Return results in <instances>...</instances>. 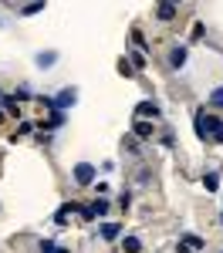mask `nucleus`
<instances>
[{
	"mask_svg": "<svg viewBox=\"0 0 223 253\" xmlns=\"http://www.w3.org/2000/svg\"><path fill=\"white\" fill-rule=\"evenodd\" d=\"M186 58H189V47H186V44H176V47L169 51V68H182Z\"/></svg>",
	"mask_w": 223,
	"mask_h": 253,
	"instance_id": "4",
	"label": "nucleus"
},
{
	"mask_svg": "<svg viewBox=\"0 0 223 253\" xmlns=\"http://www.w3.org/2000/svg\"><path fill=\"white\" fill-rule=\"evenodd\" d=\"M203 247H206V240H203V236L186 233V236H179V243H176V253H196V250H203Z\"/></svg>",
	"mask_w": 223,
	"mask_h": 253,
	"instance_id": "1",
	"label": "nucleus"
},
{
	"mask_svg": "<svg viewBox=\"0 0 223 253\" xmlns=\"http://www.w3.org/2000/svg\"><path fill=\"white\" fill-rule=\"evenodd\" d=\"M71 213H81V206H78V203H64V206H61L58 213H54V223H61V226H64Z\"/></svg>",
	"mask_w": 223,
	"mask_h": 253,
	"instance_id": "8",
	"label": "nucleus"
},
{
	"mask_svg": "<svg viewBox=\"0 0 223 253\" xmlns=\"http://www.w3.org/2000/svg\"><path fill=\"white\" fill-rule=\"evenodd\" d=\"M3 112H10V115H17V112H20V101H17L14 95H7V98H3Z\"/></svg>",
	"mask_w": 223,
	"mask_h": 253,
	"instance_id": "16",
	"label": "nucleus"
},
{
	"mask_svg": "<svg viewBox=\"0 0 223 253\" xmlns=\"http://www.w3.org/2000/svg\"><path fill=\"white\" fill-rule=\"evenodd\" d=\"M119 233H122L119 223H101V226H98V236H101V240H115Z\"/></svg>",
	"mask_w": 223,
	"mask_h": 253,
	"instance_id": "10",
	"label": "nucleus"
},
{
	"mask_svg": "<svg viewBox=\"0 0 223 253\" xmlns=\"http://www.w3.org/2000/svg\"><path fill=\"white\" fill-rule=\"evenodd\" d=\"M132 64H135V68H145V54H142V51H132Z\"/></svg>",
	"mask_w": 223,
	"mask_h": 253,
	"instance_id": "21",
	"label": "nucleus"
},
{
	"mask_svg": "<svg viewBox=\"0 0 223 253\" xmlns=\"http://www.w3.org/2000/svg\"><path fill=\"white\" fill-rule=\"evenodd\" d=\"M38 68H51V64H54V61H58V54H54V51H47V54H38Z\"/></svg>",
	"mask_w": 223,
	"mask_h": 253,
	"instance_id": "15",
	"label": "nucleus"
},
{
	"mask_svg": "<svg viewBox=\"0 0 223 253\" xmlns=\"http://www.w3.org/2000/svg\"><path fill=\"white\" fill-rule=\"evenodd\" d=\"M41 10H44L41 3H27V7H20V14H24V17H31V14H41Z\"/></svg>",
	"mask_w": 223,
	"mask_h": 253,
	"instance_id": "19",
	"label": "nucleus"
},
{
	"mask_svg": "<svg viewBox=\"0 0 223 253\" xmlns=\"http://www.w3.org/2000/svg\"><path fill=\"white\" fill-rule=\"evenodd\" d=\"M41 253H68L64 247H58L54 240H41Z\"/></svg>",
	"mask_w": 223,
	"mask_h": 253,
	"instance_id": "14",
	"label": "nucleus"
},
{
	"mask_svg": "<svg viewBox=\"0 0 223 253\" xmlns=\"http://www.w3.org/2000/svg\"><path fill=\"white\" fill-rule=\"evenodd\" d=\"M176 14H179V7H176V3H159V7H156V20H162V24H169Z\"/></svg>",
	"mask_w": 223,
	"mask_h": 253,
	"instance_id": "5",
	"label": "nucleus"
},
{
	"mask_svg": "<svg viewBox=\"0 0 223 253\" xmlns=\"http://www.w3.org/2000/svg\"><path fill=\"white\" fill-rule=\"evenodd\" d=\"M61 122H64V115H61V112H54V115L47 118V122H41V128H58Z\"/></svg>",
	"mask_w": 223,
	"mask_h": 253,
	"instance_id": "17",
	"label": "nucleus"
},
{
	"mask_svg": "<svg viewBox=\"0 0 223 253\" xmlns=\"http://www.w3.org/2000/svg\"><path fill=\"white\" fill-rule=\"evenodd\" d=\"M0 105H3V95H0Z\"/></svg>",
	"mask_w": 223,
	"mask_h": 253,
	"instance_id": "23",
	"label": "nucleus"
},
{
	"mask_svg": "<svg viewBox=\"0 0 223 253\" xmlns=\"http://www.w3.org/2000/svg\"><path fill=\"white\" fill-rule=\"evenodd\" d=\"M210 105H213V108H223V88H213V91H210Z\"/></svg>",
	"mask_w": 223,
	"mask_h": 253,
	"instance_id": "18",
	"label": "nucleus"
},
{
	"mask_svg": "<svg viewBox=\"0 0 223 253\" xmlns=\"http://www.w3.org/2000/svg\"><path fill=\"white\" fill-rule=\"evenodd\" d=\"M132 132H135L139 138H152V135H156V125H152V122H145V118H135Z\"/></svg>",
	"mask_w": 223,
	"mask_h": 253,
	"instance_id": "6",
	"label": "nucleus"
},
{
	"mask_svg": "<svg viewBox=\"0 0 223 253\" xmlns=\"http://www.w3.org/2000/svg\"><path fill=\"white\" fill-rule=\"evenodd\" d=\"M220 223H223V213H220Z\"/></svg>",
	"mask_w": 223,
	"mask_h": 253,
	"instance_id": "24",
	"label": "nucleus"
},
{
	"mask_svg": "<svg viewBox=\"0 0 223 253\" xmlns=\"http://www.w3.org/2000/svg\"><path fill=\"white\" fill-rule=\"evenodd\" d=\"M129 203H132V196L122 193V196H119V206H122V210H129Z\"/></svg>",
	"mask_w": 223,
	"mask_h": 253,
	"instance_id": "22",
	"label": "nucleus"
},
{
	"mask_svg": "<svg viewBox=\"0 0 223 253\" xmlns=\"http://www.w3.org/2000/svg\"><path fill=\"white\" fill-rule=\"evenodd\" d=\"M105 213H108V199H95V203L81 206V219H101Z\"/></svg>",
	"mask_w": 223,
	"mask_h": 253,
	"instance_id": "3",
	"label": "nucleus"
},
{
	"mask_svg": "<svg viewBox=\"0 0 223 253\" xmlns=\"http://www.w3.org/2000/svg\"><path fill=\"white\" fill-rule=\"evenodd\" d=\"M203 186H206V193H217L220 189V172H206L203 175Z\"/></svg>",
	"mask_w": 223,
	"mask_h": 253,
	"instance_id": "12",
	"label": "nucleus"
},
{
	"mask_svg": "<svg viewBox=\"0 0 223 253\" xmlns=\"http://www.w3.org/2000/svg\"><path fill=\"white\" fill-rule=\"evenodd\" d=\"M75 98H78V91H75V88H64V91L54 98V108H71V105H75Z\"/></svg>",
	"mask_w": 223,
	"mask_h": 253,
	"instance_id": "7",
	"label": "nucleus"
},
{
	"mask_svg": "<svg viewBox=\"0 0 223 253\" xmlns=\"http://www.w3.org/2000/svg\"><path fill=\"white\" fill-rule=\"evenodd\" d=\"M122 250L125 253H142V240L139 236H125V240H122Z\"/></svg>",
	"mask_w": 223,
	"mask_h": 253,
	"instance_id": "11",
	"label": "nucleus"
},
{
	"mask_svg": "<svg viewBox=\"0 0 223 253\" xmlns=\"http://www.w3.org/2000/svg\"><path fill=\"white\" fill-rule=\"evenodd\" d=\"M119 71H122V75H125V78H135V75H132V64H129V61H125V58L119 61Z\"/></svg>",
	"mask_w": 223,
	"mask_h": 253,
	"instance_id": "20",
	"label": "nucleus"
},
{
	"mask_svg": "<svg viewBox=\"0 0 223 253\" xmlns=\"http://www.w3.org/2000/svg\"><path fill=\"white\" fill-rule=\"evenodd\" d=\"M34 128H38V125H34V122H20V125H17V132H14V135H10V138H14V142H17V138L31 135V132H34Z\"/></svg>",
	"mask_w": 223,
	"mask_h": 253,
	"instance_id": "13",
	"label": "nucleus"
},
{
	"mask_svg": "<svg viewBox=\"0 0 223 253\" xmlns=\"http://www.w3.org/2000/svg\"><path fill=\"white\" fill-rule=\"evenodd\" d=\"M149 115L152 118L159 115V105H156V101H142L139 108H135V118H149Z\"/></svg>",
	"mask_w": 223,
	"mask_h": 253,
	"instance_id": "9",
	"label": "nucleus"
},
{
	"mask_svg": "<svg viewBox=\"0 0 223 253\" xmlns=\"http://www.w3.org/2000/svg\"><path fill=\"white\" fill-rule=\"evenodd\" d=\"M95 166H91V162H78V166H75V182H78V186H95Z\"/></svg>",
	"mask_w": 223,
	"mask_h": 253,
	"instance_id": "2",
	"label": "nucleus"
}]
</instances>
